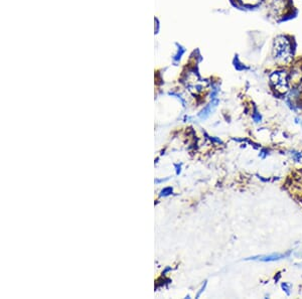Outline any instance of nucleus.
Listing matches in <instances>:
<instances>
[{"mask_svg": "<svg viewBox=\"0 0 302 299\" xmlns=\"http://www.w3.org/2000/svg\"><path fill=\"white\" fill-rule=\"evenodd\" d=\"M218 100H215V101H213L208 107H205L203 110L201 111V113L200 114V117L201 118V119H205L207 118L211 113H212V110H213V107H216L217 106V104H218Z\"/></svg>", "mask_w": 302, "mask_h": 299, "instance_id": "20e7f679", "label": "nucleus"}, {"mask_svg": "<svg viewBox=\"0 0 302 299\" xmlns=\"http://www.w3.org/2000/svg\"><path fill=\"white\" fill-rule=\"evenodd\" d=\"M286 255H283V254H273V255H270V256H266V257H263L261 258V261H264V262H270V261H276V260H280L282 259V258H284Z\"/></svg>", "mask_w": 302, "mask_h": 299, "instance_id": "39448f33", "label": "nucleus"}, {"mask_svg": "<svg viewBox=\"0 0 302 299\" xmlns=\"http://www.w3.org/2000/svg\"><path fill=\"white\" fill-rule=\"evenodd\" d=\"M238 1L244 5V6H248V7H254L257 6L261 3L262 0H238Z\"/></svg>", "mask_w": 302, "mask_h": 299, "instance_id": "423d86ee", "label": "nucleus"}, {"mask_svg": "<svg viewBox=\"0 0 302 299\" xmlns=\"http://www.w3.org/2000/svg\"><path fill=\"white\" fill-rule=\"evenodd\" d=\"M270 83L273 89L278 94L284 95L289 91V83H290V75L285 70L274 71L270 77Z\"/></svg>", "mask_w": 302, "mask_h": 299, "instance_id": "f03ea898", "label": "nucleus"}, {"mask_svg": "<svg viewBox=\"0 0 302 299\" xmlns=\"http://www.w3.org/2000/svg\"><path fill=\"white\" fill-rule=\"evenodd\" d=\"M272 58L280 65H288L293 59V46L290 38L285 35H278L273 40Z\"/></svg>", "mask_w": 302, "mask_h": 299, "instance_id": "f257e3e1", "label": "nucleus"}, {"mask_svg": "<svg viewBox=\"0 0 302 299\" xmlns=\"http://www.w3.org/2000/svg\"><path fill=\"white\" fill-rule=\"evenodd\" d=\"M171 193H172V188H171V187H168V188H164V189L162 190L161 194H160V196H161V197H168V196H169Z\"/></svg>", "mask_w": 302, "mask_h": 299, "instance_id": "0eeeda50", "label": "nucleus"}, {"mask_svg": "<svg viewBox=\"0 0 302 299\" xmlns=\"http://www.w3.org/2000/svg\"><path fill=\"white\" fill-rule=\"evenodd\" d=\"M253 118H254L255 122H261V116H260V114H258L257 112L253 115Z\"/></svg>", "mask_w": 302, "mask_h": 299, "instance_id": "1a4fd4ad", "label": "nucleus"}, {"mask_svg": "<svg viewBox=\"0 0 302 299\" xmlns=\"http://www.w3.org/2000/svg\"><path fill=\"white\" fill-rule=\"evenodd\" d=\"M286 8H287L286 0H271L269 3L270 12L274 17L282 16Z\"/></svg>", "mask_w": 302, "mask_h": 299, "instance_id": "7ed1b4c3", "label": "nucleus"}, {"mask_svg": "<svg viewBox=\"0 0 302 299\" xmlns=\"http://www.w3.org/2000/svg\"><path fill=\"white\" fill-rule=\"evenodd\" d=\"M292 157L295 161H299L301 158V154L299 152H292Z\"/></svg>", "mask_w": 302, "mask_h": 299, "instance_id": "6e6552de", "label": "nucleus"}]
</instances>
